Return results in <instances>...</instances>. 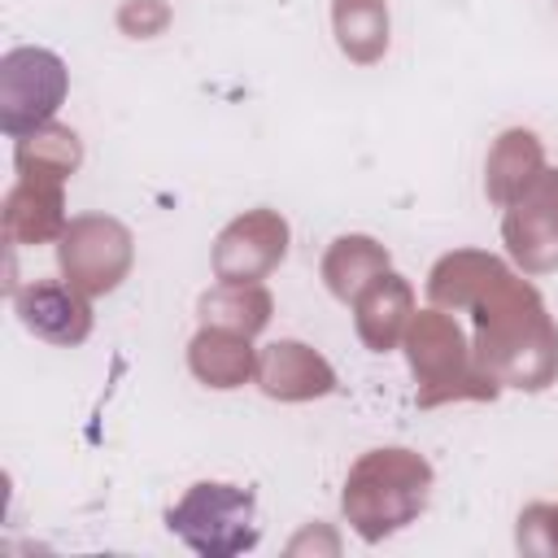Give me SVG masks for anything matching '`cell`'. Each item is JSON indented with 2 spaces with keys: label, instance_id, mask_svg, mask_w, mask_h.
<instances>
[{
  "label": "cell",
  "instance_id": "1",
  "mask_svg": "<svg viewBox=\"0 0 558 558\" xmlns=\"http://www.w3.org/2000/svg\"><path fill=\"white\" fill-rule=\"evenodd\" d=\"M427 301L449 314H471L475 362L501 388L545 392L558 379V327L541 292L501 257L480 248L445 253L427 275Z\"/></svg>",
  "mask_w": 558,
  "mask_h": 558
},
{
  "label": "cell",
  "instance_id": "15",
  "mask_svg": "<svg viewBox=\"0 0 558 558\" xmlns=\"http://www.w3.org/2000/svg\"><path fill=\"white\" fill-rule=\"evenodd\" d=\"M384 270H392V257H388V248H384L379 240H371V235H340V240H331V248L323 253V283H327V292H331L336 301H344V305H353L357 292H362L371 279H379Z\"/></svg>",
  "mask_w": 558,
  "mask_h": 558
},
{
  "label": "cell",
  "instance_id": "19",
  "mask_svg": "<svg viewBox=\"0 0 558 558\" xmlns=\"http://www.w3.org/2000/svg\"><path fill=\"white\" fill-rule=\"evenodd\" d=\"M514 541L532 558H558V501H532V506H523Z\"/></svg>",
  "mask_w": 558,
  "mask_h": 558
},
{
  "label": "cell",
  "instance_id": "12",
  "mask_svg": "<svg viewBox=\"0 0 558 558\" xmlns=\"http://www.w3.org/2000/svg\"><path fill=\"white\" fill-rule=\"evenodd\" d=\"M65 196L61 183L17 179L4 196V240L9 244H52L65 231Z\"/></svg>",
  "mask_w": 558,
  "mask_h": 558
},
{
  "label": "cell",
  "instance_id": "11",
  "mask_svg": "<svg viewBox=\"0 0 558 558\" xmlns=\"http://www.w3.org/2000/svg\"><path fill=\"white\" fill-rule=\"evenodd\" d=\"M410 318H414V288L397 270H384L379 279H371L353 301V327L371 353L397 349Z\"/></svg>",
  "mask_w": 558,
  "mask_h": 558
},
{
  "label": "cell",
  "instance_id": "8",
  "mask_svg": "<svg viewBox=\"0 0 558 558\" xmlns=\"http://www.w3.org/2000/svg\"><path fill=\"white\" fill-rule=\"evenodd\" d=\"M288 257V218L279 209H244L214 240V275L222 283H262Z\"/></svg>",
  "mask_w": 558,
  "mask_h": 558
},
{
  "label": "cell",
  "instance_id": "18",
  "mask_svg": "<svg viewBox=\"0 0 558 558\" xmlns=\"http://www.w3.org/2000/svg\"><path fill=\"white\" fill-rule=\"evenodd\" d=\"M331 31L353 65H375L388 52V0H331Z\"/></svg>",
  "mask_w": 558,
  "mask_h": 558
},
{
  "label": "cell",
  "instance_id": "17",
  "mask_svg": "<svg viewBox=\"0 0 558 558\" xmlns=\"http://www.w3.org/2000/svg\"><path fill=\"white\" fill-rule=\"evenodd\" d=\"M17 179H44V183H65L78 161H83V144L70 126L61 122H48V126H35L26 135H17Z\"/></svg>",
  "mask_w": 558,
  "mask_h": 558
},
{
  "label": "cell",
  "instance_id": "3",
  "mask_svg": "<svg viewBox=\"0 0 558 558\" xmlns=\"http://www.w3.org/2000/svg\"><path fill=\"white\" fill-rule=\"evenodd\" d=\"M401 349L410 357V375H414V401L418 410H436L449 401H497L501 384L480 371L471 340L462 336V327L453 323L449 310L432 305V310H414Z\"/></svg>",
  "mask_w": 558,
  "mask_h": 558
},
{
  "label": "cell",
  "instance_id": "9",
  "mask_svg": "<svg viewBox=\"0 0 558 558\" xmlns=\"http://www.w3.org/2000/svg\"><path fill=\"white\" fill-rule=\"evenodd\" d=\"M92 296L70 288L65 279H35L26 288H13V310L22 327L48 344H83L92 336Z\"/></svg>",
  "mask_w": 558,
  "mask_h": 558
},
{
  "label": "cell",
  "instance_id": "20",
  "mask_svg": "<svg viewBox=\"0 0 558 558\" xmlns=\"http://www.w3.org/2000/svg\"><path fill=\"white\" fill-rule=\"evenodd\" d=\"M170 26V4L166 0H122L118 9V31L131 39H153Z\"/></svg>",
  "mask_w": 558,
  "mask_h": 558
},
{
  "label": "cell",
  "instance_id": "2",
  "mask_svg": "<svg viewBox=\"0 0 558 558\" xmlns=\"http://www.w3.org/2000/svg\"><path fill=\"white\" fill-rule=\"evenodd\" d=\"M432 480L436 475H432V462L423 453H414L405 445H384V449L362 453L349 466L340 510H344L349 527L366 545H375L427 510Z\"/></svg>",
  "mask_w": 558,
  "mask_h": 558
},
{
  "label": "cell",
  "instance_id": "16",
  "mask_svg": "<svg viewBox=\"0 0 558 558\" xmlns=\"http://www.w3.org/2000/svg\"><path fill=\"white\" fill-rule=\"evenodd\" d=\"M201 327H227L240 336H257L270 314H275V296L266 292V283H214L209 292H201L196 301Z\"/></svg>",
  "mask_w": 558,
  "mask_h": 558
},
{
  "label": "cell",
  "instance_id": "13",
  "mask_svg": "<svg viewBox=\"0 0 558 558\" xmlns=\"http://www.w3.org/2000/svg\"><path fill=\"white\" fill-rule=\"evenodd\" d=\"M187 366L205 388H244L248 379H257V349L253 336L227 331V327H201L187 344Z\"/></svg>",
  "mask_w": 558,
  "mask_h": 558
},
{
  "label": "cell",
  "instance_id": "14",
  "mask_svg": "<svg viewBox=\"0 0 558 558\" xmlns=\"http://www.w3.org/2000/svg\"><path fill=\"white\" fill-rule=\"evenodd\" d=\"M541 170H545V148H541V140H536L532 131H523V126H510V131H501V135L493 140V148H488V161H484V192H488L493 205L506 209L514 196H523V192L536 183Z\"/></svg>",
  "mask_w": 558,
  "mask_h": 558
},
{
  "label": "cell",
  "instance_id": "10",
  "mask_svg": "<svg viewBox=\"0 0 558 558\" xmlns=\"http://www.w3.org/2000/svg\"><path fill=\"white\" fill-rule=\"evenodd\" d=\"M257 388L275 401H314L336 392V371L318 349L301 340H275L257 353Z\"/></svg>",
  "mask_w": 558,
  "mask_h": 558
},
{
  "label": "cell",
  "instance_id": "5",
  "mask_svg": "<svg viewBox=\"0 0 558 558\" xmlns=\"http://www.w3.org/2000/svg\"><path fill=\"white\" fill-rule=\"evenodd\" d=\"M131 262H135V240L109 214H78L65 222V231L57 240L61 279L70 288H78L83 296L113 292L131 275Z\"/></svg>",
  "mask_w": 558,
  "mask_h": 558
},
{
  "label": "cell",
  "instance_id": "4",
  "mask_svg": "<svg viewBox=\"0 0 558 558\" xmlns=\"http://www.w3.org/2000/svg\"><path fill=\"white\" fill-rule=\"evenodd\" d=\"M170 532L205 554V558H231L257 545L262 523H257V497L244 484H222V480H201L192 484L170 510H166Z\"/></svg>",
  "mask_w": 558,
  "mask_h": 558
},
{
  "label": "cell",
  "instance_id": "6",
  "mask_svg": "<svg viewBox=\"0 0 558 558\" xmlns=\"http://www.w3.org/2000/svg\"><path fill=\"white\" fill-rule=\"evenodd\" d=\"M70 87L65 61L48 48H13L0 61V126L17 140L48 126Z\"/></svg>",
  "mask_w": 558,
  "mask_h": 558
},
{
  "label": "cell",
  "instance_id": "7",
  "mask_svg": "<svg viewBox=\"0 0 558 558\" xmlns=\"http://www.w3.org/2000/svg\"><path fill=\"white\" fill-rule=\"evenodd\" d=\"M501 240L523 275L558 270V170L554 166H545L536 183L506 205Z\"/></svg>",
  "mask_w": 558,
  "mask_h": 558
}]
</instances>
